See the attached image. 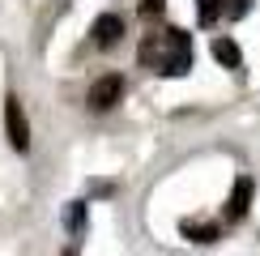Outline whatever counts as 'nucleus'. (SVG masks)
<instances>
[{
  "instance_id": "nucleus-10",
  "label": "nucleus",
  "mask_w": 260,
  "mask_h": 256,
  "mask_svg": "<svg viewBox=\"0 0 260 256\" xmlns=\"http://www.w3.org/2000/svg\"><path fill=\"white\" fill-rule=\"evenodd\" d=\"M141 17H162V0H141Z\"/></svg>"
},
{
  "instance_id": "nucleus-11",
  "label": "nucleus",
  "mask_w": 260,
  "mask_h": 256,
  "mask_svg": "<svg viewBox=\"0 0 260 256\" xmlns=\"http://www.w3.org/2000/svg\"><path fill=\"white\" fill-rule=\"evenodd\" d=\"M81 222H85V209H81V205H73V213H69V227H73V231H81Z\"/></svg>"
},
{
  "instance_id": "nucleus-1",
  "label": "nucleus",
  "mask_w": 260,
  "mask_h": 256,
  "mask_svg": "<svg viewBox=\"0 0 260 256\" xmlns=\"http://www.w3.org/2000/svg\"><path fill=\"white\" fill-rule=\"evenodd\" d=\"M188 69H192V39H188V30H179V26L162 30V60H158V73H167V77H183Z\"/></svg>"
},
{
  "instance_id": "nucleus-6",
  "label": "nucleus",
  "mask_w": 260,
  "mask_h": 256,
  "mask_svg": "<svg viewBox=\"0 0 260 256\" xmlns=\"http://www.w3.org/2000/svg\"><path fill=\"white\" fill-rule=\"evenodd\" d=\"M213 60L222 69H243V51H239L235 39H213Z\"/></svg>"
},
{
  "instance_id": "nucleus-4",
  "label": "nucleus",
  "mask_w": 260,
  "mask_h": 256,
  "mask_svg": "<svg viewBox=\"0 0 260 256\" xmlns=\"http://www.w3.org/2000/svg\"><path fill=\"white\" fill-rule=\"evenodd\" d=\"M252 197H256V184H252L247 175H239V179H235V188H231V197H226V218H231V222L247 218V209H252Z\"/></svg>"
},
{
  "instance_id": "nucleus-8",
  "label": "nucleus",
  "mask_w": 260,
  "mask_h": 256,
  "mask_svg": "<svg viewBox=\"0 0 260 256\" xmlns=\"http://www.w3.org/2000/svg\"><path fill=\"white\" fill-rule=\"evenodd\" d=\"M197 13H201V26H213V21H218V0H197Z\"/></svg>"
},
{
  "instance_id": "nucleus-5",
  "label": "nucleus",
  "mask_w": 260,
  "mask_h": 256,
  "mask_svg": "<svg viewBox=\"0 0 260 256\" xmlns=\"http://www.w3.org/2000/svg\"><path fill=\"white\" fill-rule=\"evenodd\" d=\"M120 35H124V21L115 13H103L99 21H94V39H99V47H115Z\"/></svg>"
},
{
  "instance_id": "nucleus-3",
  "label": "nucleus",
  "mask_w": 260,
  "mask_h": 256,
  "mask_svg": "<svg viewBox=\"0 0 260 256\" xmlns=\"http://www.w3.org/2000/svg\"><path fill=\"white\" fill-rule=\"evenodd\" d=\"M124 99V77H99L90 85V94H85V103H90V111H111L115 103Z\"/></svg>"
},
{
  "instance_id": "nucleus-2",
  "label": "nucleus",
  "mask_w": 260,
  "mask_h": 256,
  "mask_svg": "<svg viewBox=\"0 0 260 256\" xmlns=\"http://www.w3.org/2000/svg\"><path fill=\"white\" fill-rule=\"evenodd\" d=\"M5 133H9V145H13L17 154H26V149H30V124H26V111H21L17 94H9V99H5Z\"/></svg>"
},
{
  "instance_id": "nucleus-9",
  "label": "nucleus",
  "mask_w": 260,
  "mask_h": 256,
  "mask_svg": "<svg viewBox=\"0 0 260 256\" xmlns=\"http://www.w3.org/2000/svg\"><path fill=\"white\" fill-rule=\"evenodd\" d=\"M222 13H226V17H243V13H247V0H226Z\"/></svg>"
},
{
  "instance_id": "nucleus-7",
  "label": "nucleus",
  "mask_w": 260,
  "mask_h": 256,
  "mask_svg": "<svg viewBox=\"0 0 260 256\" xmlns=\"http://www.w3.org/2000/svg\"><path fill=\"white\" fill-rule=\"evenodd\" d=\"M179 231L188 235L192 243H218V227H209V222H192V218H183Z\"/></svg>"
}]
</instances>
